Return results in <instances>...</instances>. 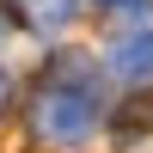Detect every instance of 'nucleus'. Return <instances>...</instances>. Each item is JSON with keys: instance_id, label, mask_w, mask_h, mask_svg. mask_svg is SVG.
I'll return each instance as SVG.
<instances>
[{"instance_id": "f257e3e1", "label": "nucleus", "mask_w": 153, "mask_h": 153, "mask_svg": "<svg viewBox=\"0 0 153 153\" xmlns=\"http://www.w3.org/2000/svg\"><path fill=\"white\" fill-rule=\"evenodd\" d=\"M31 129L43 141H55V147H80L98 129V92H92L80 61H61L55 80H43V92L31 104Z\"/></svg>"}, {"instance_id": "f03ea898", "label": "nucleus", "mask_w": 153, "mask_h": 153, "mask_svg": "<svg viewBox=\"0 0 153 153\" xmlns=\"http://www.w3.org/2000/svg\"><path fill=\"white\" fill-rule=\"evenodd\" d=\"M110 74H123V80H153V31L147 25L110 43Z\"/></svg>"}, {"instance_id": "7ed1b4c3", "label": "nucleus", "mask_w": 153, "mask_h": 153, "mask_svg": "<svg viewBox=\"0 0 153 153\" xmlns=\"http://www.w3.org/2000/svg\"><path fill=\"white\" fill-rule=\"evenodd\" d=\"M19 6L25 25H37V31H61V25L74 19V0H12Z\"/></svg>"}, {"instance_id": "20e7f679", "label": "nucleus", "mask_w": 153, "mask_h": 153, "mask_svg": "<svg viewBox=\"0 0 153 153\" xmlns=\"http://www.w3.org/2000/svg\"><path fill=\"white\" fill-rule=\"evenodd\" d=\"M6 92H12V86H6V74H0V110H6Z\"/></svg>"}]
</instances>
